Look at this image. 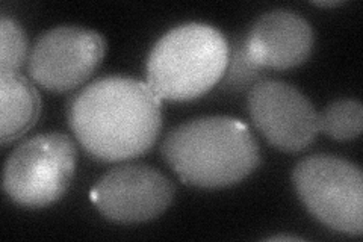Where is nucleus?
<instances>
[{"mask_svg":"<svg viewBox=\"0 0 363 242\" xmlns=\"http://www.w3.org/2000/svg\"><path fill=\"white\" fill-rule=\"evenodd\" d=\"M311 23L289 9L260 16L245 38V60L255 67L288 70L303 64L313 49Z\"/></svg>","mask_w":363,"mask_h":242,"instance_id":"9","label":"nucleus"},{"mask_svg":"<svg viewBox=\"0 0 363 242\" xmlns=\"http://www.w3.org/2000/svg\"><path fill=\"white\" fill-rule=\"evenodd\" d=\"M344 2L342 0H327V2H313V5L316 6H324V8H328V6H340Z\"/></svg>","mask_w":363,"mask_h":242,"instance_id":"13","label":"nucleus"},{"mask_svg":"<svg viewBox=\"0 0 363 242\" xmlns=\"http://www.w3.org/2000/svg\"><path fill=\"white\" fill-rule=\"evenodd\" d=\"M68 124L89 156L101 163L128 160L155 145L162 129L161 99L141 80L101 77L73 97Z\"/></svg>","mask_w":363,"mask_h":242,"instance_id":"1","label":"nucleus"},{"mask_svg":"<svg viewBox=\"0 0 363 242\" xmlns=\"http://www.w3.org/2000/svg\"><path fill=\"white\" fill-rule=\"evenodd\" d=\"M269 241H301V238H295V236H272Z\"/></svg>","mask_w":363,"mask_h":242,"instance_id":"14","label":"nucleus"},{"mask_svg":"<svg viewBox=\"0 0 363 242\" xmlns=\"http://www.w3.org/2000/svg\"><path fill=\"white\" fill-rule=\"evenodd\" d=\"M77 163L73 140L61 132L32 136L18 144L4 167V191L23 207H45L70 188Z\"/></svg>","mask_w":363,"mask_h":242,"instance_id":"4","label":"nucleus"},{"mask_svg":"<svg viewBox=\"0 0 363 242\" xmlns=\"http://www.w3.org/2000/svg\"><path fill=\"white\" fill-rule=\"evenodd\" d=\"M0 75L20 72L28 56L26 32L14 18L4 16L0 20Z\"/></svg>","mask_w":363,"mask_h":242,"instance_id":"12","label":"nucleus"},{"mask_svg":"<svg viewBox=\"0 0 363 242\" xmlns=\"http://www.w3.org/2000/svg\"><path fill=\"white\" fill-rule=\"evenodd\" d=\"M247 106L256 129L281 152H301L320 133L315 106L300 89L286 82L259 80L250 88Z\"/></svg>","mask_w":363,"mask_h":242,"instance_id":"7","label":"nucleus"},{"mask_svg":"<svg viewBox=\"0 0 363 242\" xmlns=\"http://www.w3.org/2000/svg\"><path fill=\"white\" fill-rule=\"evenodd\" d=\"M320 132L332 136L336 141L354 140L363 128L362 103L353 99L336 100L318 112Z\"/></svg>","mask_w":363,"mask_h":242,"instance_id":"11","label":"nucleus"},{"mask_svg":"<svg viewBox=\"0 0 363 242\" xmlns=\"http://www.w3.org/2000/svg\"><path fill=\"white\" fill-rule=\"evenodd\" d=\"M229 61V43L218 29L186 23L168 31L153 45L147 60V84L161 100H194L220 82Z\"/></svg>","mask_w":363,"mask_h":242,"instance_id":"3","label":"nucleus"},{"mask_svg":"<svg viewBox=\"0 0 363 242\" xmlns=\"http://www.w3.org/2000/svg\"><path fill=\"white\" fill-rule=\"evenodd\" d=\"M161 153L182 182L206 189L235 185L260 163L259 144L248 126L221 115L176 126Z\"/></svg>","mask_w":363,"mask_h":242,"instance_id":"2","label":"nucleus"},{"mask_svg":"<svg viewBox=\"0 0 363 242\" xmlns=\"http://www.w3.org/2000/svg\"><path fill=\"white\" fill-rule=\"evenodd\" d=\"M106 53L101 33L81 26L53 28L33 44L28 73L41 88L65 93L82 85L96 72Z\"/></svg>","mask_w":363,"mask_h":242,"instance_id":"6","label":"nucleus"},{"mask_svg":"<svg viewBox=\"0 0 363 242\" xmlns=\"http://www.w3.org/2000/svg\"><path fill=\"white\" fill-rule=\"evenodd\" d=\"M41 97L28 77L20 73L0 75V136L2 145L13 143L35 126Z\"/></svg>","mask_w":363,"mask_h":242,"instance_id":"10","label":"nucleus"},{"mask_svg":"<svg viewBox=\"0 0 363 242\" xmlns=\"http://www.w3.org/2000/svg\"><path fill=\"white\" fill-rule=\"evenodd\" d=\"M294 188L308 211L335 232L363 233V175L347 159L312 155L292 171Z\"/></svg>","mask_w":363,"mask_h":242,"instance_id":"5","label":"nucleus"},{"mask_svg":"<svg viewBox=\"0 0 363 242\" xmlns=\"http://www.w3.org/2000/svg\"><path fill=\"white\" fill-rule=\"evenodd\" d=\"M176 194L173 182L159 170L129 164L109 170L91 194L97 211L116 223L152 221L162 215Z\"/></svg>","mask_w":363,"mask_h":242,"instance_id":"8","label":"nucleus"}]
</instances>
